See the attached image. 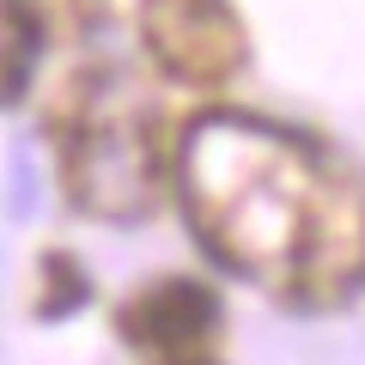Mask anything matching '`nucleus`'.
Wrapping results in <instances>:
<instances>
[{"label": "nucleus", "instance_id": "1", "mask_svg": "<svg viewBox=\"0 0 365 365\" xmlns=\"http://www.w3.org/2000/svg\"><path fill=\"white\" fill-rule=\"evenodd\" d=\"M182 213L220 268L299 311L365 287V177L304 128L207 110L177 140Z\"/></svg>", "mask_w": 365, "mask_h": 365}, {"label": "nucleus", "instance_id": "2", "mask_svg": "<svg viewBox=\"0 0 365 365\" xmlns=\"http://www.w3.org/2000/svg\"><path fill=\"white\" fill-rule=\"evenodd\" d=\"M49 134L61 153L67 201L79 213L110 225H134L158 213V195H165L158 104L122 67H79L55 91Z\"/></svg>", "mask_w": 365, "mask_h": 365}, {"label": "nucleus", "instance_id": "5", "mask_svg": "<svg viewBox=\"0 0 365 365\" xmlns=\"http://www.w3.org/2000/svg\"><path fill=\"white\" fill-rule=\"evenodd\" d=\"M43 55V25L31 0H0V104H19Z\"/></svg>", "mask_w": 365, "mask_h": 365}, {"label": "nucleus", "instance_id": "7", "mask_svg": "<svg viewBox=\"0 0 365 365\" xmlns=\"http://www.w3.org/2000/svg\"><path fill=\"white\" fill-rule=\"evenodd\" d=\"M31 13L43 25V43H86L104 25L110 0H31Z\"/></svg>", "mask_w": 365, "mask_h": 365}, {"label": "nucleus", "instance_id": "3", "mask_svg": "<svg viewBox=\"0 0 365 365\" xmlns=\"http://www.w3.org/2000/svg\"><path fill=\"white\" fill-rule=\"evenodd\" d=\"M140 43L177 86H225L250 55L232 0H140Z\"/></svg>", "mask_w": 365, "mask_h": 365}, {"label": "nucleus", "instance_id": "8", "mask_svg": "<svg viewBox=\"0 0 365 365\" xmlns=\"http://www.w3.org/2000/svg\"><path fill=\"white\" fill-rule=\"evenodd\" d=\"M158 365H213V359H201V353H165Z\"/></svg>", "mask_w": 365, "mask_h": 365}, {"label": "nucleus", "instance_id": "4", "mask_svg": "<svg viewBox=\"0 0 365 365\" xmlns=\"http://www.w3.org/2000/svg\"><path fill=\"white\" fill-rule=\"evenodd\" d=\"M122 341L153 353H201L220 335V292L182 274H158L140 292H128V304L116 311Z\"/></svg>", "mask_w": 365, "mask_h": 365}, {"label": "nucleus", "instance_id": "6", "mask_svg": "<svg viewBox=\"0 0 365 365\" xmlns=\"http://www.w3.org/2000/svg\"><path fill=\"white\" fill-rule=\"evenodd\" d=\"M43 292H37V317H73L79 304L91 299V287H86V268H79L73 256H67V250H49V256H43Z\"/></svg>", "mask_w": 365, "mask_h": 365}]
</instances>
